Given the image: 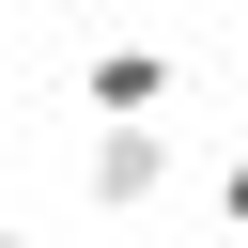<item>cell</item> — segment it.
<instances>
[{"label": "cell", "instance_id": "5b68a950", "mask_svg": "<svg viewBox=\"0 0 248 248\" xmlns=\"http://www.w3.org/2000/svg\"><path fill=\"white\" fill-rule=\"evenodd\" d=\"M78 16H108V0H78Z\"/></svg>", "mask_w": 248, "mask_h": 248}, {"label": "cell", "instance_id": "277c9868", "mask_svg": "<svg viewBox=\"0 0 248 248\" xmlns=\"http://www.w3.org/2000/svg\"><path fill=\"white\" fill-rule=\"evenodd\" d=\"M0 248H31V232H16V217H0Z\"/></svg>", "mask_w": 248, "mask_h": 248}, {"label": "cell", "instance_id": "3957f363", "mask_svg": "<svg viewBox=\"0 0 248 248\" xmlns=\"http://www.w3.org/2000/svg\"><path fill=\"white\" fill-rule=\"evenodd\" d=\"M217 217H232V232H248V155H232V170H217Z\"/></svg>", "mask_w": 248, "mask_h": 248}, {"label": "cell", "instance_id": "6da1fadb", "mask_svg": "<svg viewBox=\"0 0 248 248\" xmlns=\"http://www.w3.org/2000/svg\"><path fill=\"white\" fill-rule=\"evenodd\" d=\"M78 93H93V124H155V108H170V46H140V31H108V46L78 62Z\"/></svg>", "mask_w": 248, "mask_h": 248}, {"label": "cell", "instance_id": "7a4b0ae2", "mask_svg": "<svg viewBox=\"0 0 248 248\" xmlns=\"http://www.w3.org/2000/svg\"><path fill=\"white\" fill-rule=\"evenodd\" d=\"M78 186L124 217V202H170V140L155 124H93V155H78Z\"/></svg>", "mask_w": 248, "mask_h": 248}]
</instances>
